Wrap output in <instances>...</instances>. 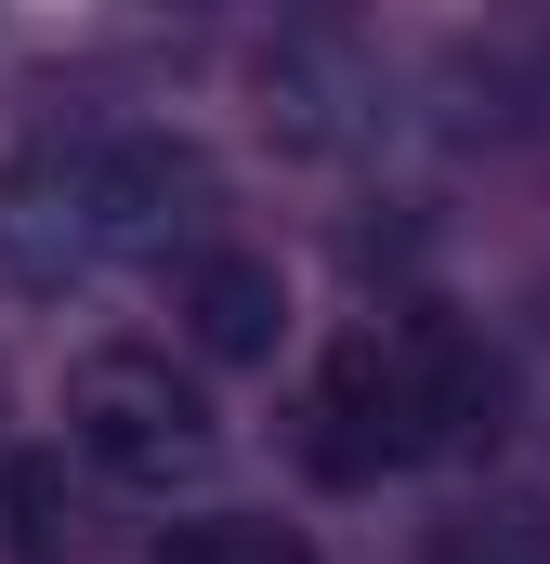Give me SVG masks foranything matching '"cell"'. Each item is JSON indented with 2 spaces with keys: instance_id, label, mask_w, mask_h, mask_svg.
<instances>
[{
  "instance_id": "cell-1",
  "label": "cell",
  "mask_w": 550,
  "mask_h": 564,
  "mask_svg": "<svg viewBox=\"0 0 550 564\" xmlns=\"http://www.w3.org/2000/svg\"><path fill=\"white\" fill-rule=\"evenodd\" d=\"M66 446L132 499H197L223 473V408H210L197 368H170L144 341H106V355L66 368Z\"/></svg>"
},
{
  "instance_id": "cell-2",
  "label": "cell",
  "mask_w": 550,
  "mask_h": 564,
  "mask_svg": "<svg viewBox=\"0 0 550 564\" xmlns=\"http://www.w3.org/2000/svg\"><path fill=\"white\" fill-rule=\"evenodd\" d=\"M301 459L328 486H381L432 459V315H381V328H341L315 394H301Z\"/></svg>"
},
{
  "instance_id": "cell-3",
  "label": "cell",
  "mask_w": 550,
  "mask_h": 564,
  "mask_svg": "<svg viewBox=\"0 0 550 564\" xmlns=\"http://www.w3.org/2000/svg\"><path fill=\"white\" fill-rule=\"evenodd\" d=\"M0 276L13 289H92L119 276V210H106V144H26L0 158Z\"/></svg>"
},
{
  "instance_id": "cell-4",
  "label": "cell",
  "mask_w": 550,
  "mask_h": 564,
  "mask_svg": "<svg viewBox=\"0 0 550 564\" xmlns=\"http://www.w3.org/2000/svg\"><path fill=\"white\" fill-rule=\"evenodd\" d=\"M250 106H263V132L288 158H367L394 132V79H381V53L354 26H275L250 53Z\"/></svg>"
},
{
  "instance_id": "cell-5",
  "label": "cell",
  "mask_w": 550,
  "mask_h": 564,
  "mask_svg": "<svg viewBox=\"0 0 550 564\" xmlns=\"http://www.w3.org/2000/svg\"><path fill=\"white\" fill-rule=\"evenodd\" d=\"M170 315H184L197 368H275V341H288V276H275L263 250H197Z\"/></svg>"
},
{
  "instance_id": "cell-6",
  "label": "cell",
  "mask_w": 550,
  "mask_h": 564,
  "mask_svg": "<svg viewBox=\"0 0 550 564\" xmlns=\"http://www.w3.org/2000/svg\"><path fill=\"white\" fill-rule=\"evenodd\" d=\"M498 433H512V368L432 315V459H485Z\"/></svg>"
},
{
  "instance_id": "cell-7",
  "label": "cell",
  "mask_w": 550,
  "mask_h": 564,
  "mask_svg": "<svg viewBox=\"0 0 550 564\" xmlns=\"http://www.w3.org/2000/svg\"><path fill=\"white\" fill-rule=\"evenodd\" d=\"M66 539H79V486H66L53 446H26V459L0 473V552L13 564H66Z\"/></svg>"
},
{
  "instance_id": "cell-8",
  "label": "cell",
  "mask_w": 550,
  "mask_h": 564,
  "mask_svg": "<svg viewBox=\"0 0 550 564\" xmlns=\"http://www.w3.org/2000/svg\"><path fill=\"white\" fill-rule=\"evenodd\" d=\"M157 564H315V552L275 512H197V525H157Z\"/></svg>"
},
{
  "instance_id": "cell-9",
  "label": "cell",
  "mask_w": 550,
  "mask_h": 564,
  "mask_svg": "<svg viewBox=\"0 0 550 564\" xmlns=\"http://www.w3.org/2000/svg\"><path fill=\"white\" fill-rule=\"evenodd\" d=\"M432 564H550V539L525 525V512H459V525H446V552H432Z\"/></svg>"
}]
</instances>
